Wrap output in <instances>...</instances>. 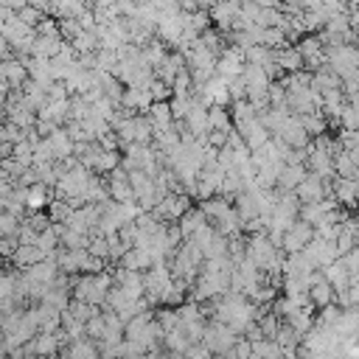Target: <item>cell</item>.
I'll list each match as a JSON object with an SVG mask.
<instances>
[{
    "mask_svg": "<svg viewBox=\"0 0 359 359\" xmlns=\"http://www.w3.org/2000/svg\"><path fill=\"white\" fill-rule=\"evenodd\" d=\"M182 359H213V353H210V351H208L202 342H191V345L185 348Z\"/></svg>",
    "mask_w": 359,
    "mask_h": 359,
    "instance_id": "44dd1931",
    "label": "cell"
},
{
    "mask_svg": "<svg viewBox=\"0 0 359 359\" xmlns=\"http://www.w3.org/2000/svg\"><path fill=\"white\" fill-rule=\"evenodd\" d=\"M230 129V115L224 107H208V132H227Z\"/></svg>",
    "mask_w": 359,
    "mask_h": 359,
    "instance_id": "5bb4252c",
    "label": "cell"
},
{
    "mask_svg": "<svg viewBox=\"0 0 359 359\" xmlns=\"http://www.w3.org/2000/svg\"><path fill=\"white\" fill-rule=\"evenodd\" d=\"M17 247H20L17 236H3V238H0V255H3V258H11V255L17 252Z\"/></svg>",
    "mask_w": 359,
    "mask_h": 359,
    "instance_id": "7402d4cb",
    "label": "cell"
},
{
    "mask_svg": "<svg viewBox=\"0 0 359 359\" xmlns=\"http://www.w3.org/2000/svg\"><path fill=\"white\" fill-rule=\"evenodd\" d=\"M163 345H165V351H168V353L182 356V353H185V348L191 345V339L185 337V331H182V328H174V331H165V334H163Z\"/></svg>",
    "mask_w": 359,
    "mask_h": 359,
    "instance_id": "4fadbf2b",
    "label": "cell"
},
{
    "mask_svg": "<svg viewBox=\"0 0 359 359\" xmlns=\"http://www.w3.org/2000/svg\"><path fill=\"white\" fill-rule=\"evenodd\" d=\"M45 202H48L45 185H31V188H25V205H28L31 210H42Z\"/></svg>",
    "mask_w": 359,
    "mask_h": 359,
    "instance_id": "e0dca14e",
    "label": "cell"
},
{
    "mask_svg": "<svg viewBox=\"0 0 359 359\" xmlns=\"http://www.w3.org/2000/svg\"><path fill=\"white\" fill-rule=\"evenodd\" d=\"M62 359H98V345L93 339H76V342H67Z\"/></svg>",
    "mask_w": 359,
    "mask_h": 359,
    "instance_id": "9c48e42d",
    "label": "cell"
},
{
    "mask_svg": "<svg viewBox=\"0 0 359 359\" xmlns=\"http://www.w3.org/2000/svg\"><path fill=\"white\" fill-rule=\"evenodd\" d=\"M129 300H140L143 297V275L140 272H132V269H121L112 280Z\"/></svg>",
    "mask_w": 359,
    "mask_h": 359,
    "instance_id": "8992f818",
    "label": "cell"
},
{
    "mask_svg": "<svg viewBox=\"0 0 359 359\" xmlns=\"http://www.w3.org/2000/svg\"><path fill=\"white\" fill-rule=\"evenodd\" d=\"M154 323L163 328V334L180 328V320H177V311H174V309H160V311L154 314Z\"/></svg>",
    "mask_w": 359,
    "mask_h": 359,
    "instance_id": "ac0fdd59",
    "label": "cell"
},
{
    "mask_svg": "<svg viewBox=\"0 0 359 359\" xmlns=\"http://www.w3.org/2000/svg\"><path fill=\"white\" fill-rule=\"evenodd\" d=\"M65 311H67L76 323H81V325H84L90 317H95V314H98V309H95V306H87V303H81V300H70Z\"/></svg>",
    "mask_w": 359,
    "mask_h": 359,
    "instance_id": "9a60e30c",
    "label": "cell"
},
{
    "mask_svg": "<svg viewBox=\"0 0 359 359\" xmlns=\"http://www.w3.org/2000/svg\"><path fill=\"white\" fill-rule=\"evenodd\" d=\"M311 238H314V227H311V224H306V222H292V224L283 230V236H280L278 244H280L286 252H300Z\"/></svg>",
    "mask_w": 359,
    "mask_h": 359,
    "instance_id": "3957f363",
    "label": "cell"
},
{
    "mask_svg": "<svg viewBox=\"0 0 359 359\" xmlns=\"http://www.w3.org/2000/svg\"><path fill=\"white\" fill-rule=\"evenodd\" d=\"M334 194H337V202L353 205V196H356V180H342V177H337V182H334Z\"/></svg>",
    "mask_w": 359,
    "mask_h": 359,
    "instance_id": "2e32d148",
    "label": "cell"
},
{
    "mask_svg": "<svg viewBox=\"0 0 359 359\" xmlns=\"http://www.w3.org/2000/svg\"><path fill=\"white\" fill-rule=\"evenodd\" d=\"M45 143H48V149H50L53 160H67V157H70V151H73V140L67 137V132H65V129H53V132L45 137Z\"/></svg>",
    "mask_w": 359,
    "mask_h": 359,
    "instance_id": "ba28073f",
    "label": "cell"
},
{
    "mask_svg": "<svg viewBox=\"0 0 359 359\" xmlns=\"http://www.w3.org/2000/svg\"><path fill=\"white\" fill-rule=\"evenodd\" d=\"M8 191H11V180H8V177H6L3 171H0V199H3V196H6Z\"/></svg>",
    "mask_w": 359,
    "mask_h": 359,
    "instance_id": "603a6c76",
    "label": "cell"
},
{
    "mask_svg": "<svg viewBox=\"0 0 359 359\" xmlns=\"http://www.w3.org/2000/svg\"><path fill=\"white\" fill-rule=\"evenodd\" d=\"M112 286V278L107 272H90V275H81L76 283H73V300H81L87 306H104V297Z\"/></svg>",
    "mask_w": 359,
    "mask_h": 359,
    "instance_id": "6da1fadb",
    "label": "cell"
},
{
    "mask_svg": "<svg viewBox=\"0 0 359 359\" xmlns=\"http://www.w3.org/2000/svg\"><path fill=\"white\" fill-rule=\"evenodd\" d=\"M309 171L303 168V163H283V168H280V174H278V185H280V191L283 194H292L297 185H300V180L306 177Z\"/></svg>",
    "mask_w": 359,
    "mask_h": 359,
    "instance_id": "52a82bcc",
    "label": "cell"
},
{
    "mask_svg": "<svg viewBox=\"0 0 359 359\" xmlns=\"http://www.w3.org/2000/svg\"><path fill=\"white\" fill-rule=\"evenodd\" d=\"M306 297H309V306L314 309H323V306H328V303H334V289L328 286V280L323 278V275H317V272H311V278H309V289H306Z\"/></svg>",
    "mask_w": 359,
    "mask_h": 359,
    "instance_id": "5b68a950",
    "label": "cell"
},
{
    "mask_svg": "<svg viewBox=\"0 0 359 359\" xmlns=\"http://www.w3.org/2000/svg\"><path fill=\"white\" fill-rule=\"evenodd\" d=\"M53 359H56V356H53Z\"/></svg>",
    "mask_w": 359,
    "mask_h": 359,
    "instance_id": "cb8c5ba5",
    "label": "cell"
},
{
    "mask_svg": "<svg viewBox=\"0 0 359 359\" xmlns=\"http://www.w3.org/2000/svg\"><path fill=\"white\" fill-rule=\"evenodd\" d=\"M202 224H208V219L202 216V210H191V208H188V210L180 216V236H182V238H191Z\"/></svg>",
    "mask_w": 359,
    "mask_h": 359,
    "instance_id": "7c38bea8",
    "label": "cell"
},
{
    "mask_svg": "<svg viewBox=\"0 0 359 359\" xmlns=\"http://www.w3.org/2000/svg\"><path fill=\"white\" fill-rule=\"evenodd\" d=\"M84 337L93 339L95 345L104 339V323H101V314H95V317H90V320L84 323Z\"/></svg>",
    "mask_w": 359,
    "mask_h": 359,
    "instance_id": "d6986e66",
    "label": "cell"
},
{
    "mask_svg": "<svg viewBox=\"0 0 359 359\" xmlns=\"http://www.w3.org/2000/svg\"><path fill=\"white\" fill-rule=\"evenodd\" d=\"M236 339H238V337H236L224 323H216V320H213V323H205V331H202V339H199V342H202L213 356H222V353H227V351L236 345Z\"/></svg>",
    "mask_w": 359,
    "mask_h": 359,
    "instance_id": "7a4b0ae2",
    "label": "cell"
},
{
    "mask_svg": "<svg viewBox=\"0 0 359 359\" xmlns=\"http://www.w3.org/2000/svg\"><path fill=\"white\" fill-rule=\"evenodd\" d=\"M121 104L129 107V109H149L151 98H149L146 87H129V90L121 93Z\"/></svg>",
    "mask_w": 359,
    "mask_h": 359,
    "instance_id": "8fae6325",
    "label": "cell"
},
{
    "mask_svg": "<svg viewBox=\"0 0 359 359\" xmlns=\"http://www.w3.org/2000/svg\"><path fill=\"white\" fill-rule=\"evenodd\" d=\"M14 286H17V275L0 272V303H3V300H11V294H14Z\"/></svg>",
    "mask_w": 359,
    "mask_h": 359,
    "instance_id": "ffe728a7",
    "label": "cell"
},
{
    "mask_svg": "<svg viewBox=\"0 0 359 359\" xmlns=\"http://www.w3.org/2000/svg\"><path fill=\"white\" fill-rule=\"evenodd\" d=\"M292 194H294L297 202H303V205H314V202L325 199V182L317 180L314 174H306V177L300 180V185H297Z\"/></svg>",
    "mask_w": 359,
    "mask_h": 359,
    "instance_id": "277c9868",
    "label": "cell"
},
{
    "mask_svg": "<svg viewBox=\"0 0 359 359\" xmlns=\"http://www.w3.org/2000/svg\"><path fill=\"white\" fill-rule=\"evenodd\" d=\"M48 255L39 250V247H34V244H20L17 247V252L11 255V261L17 264V266H22V269H28V266H34V264H39V261H45Z\"/></svg>",
    "mask_w": 359,
    "mask_h": 359,
    "instance_id": "30bf717a",
    "label": "cell"
}]
</instances>
